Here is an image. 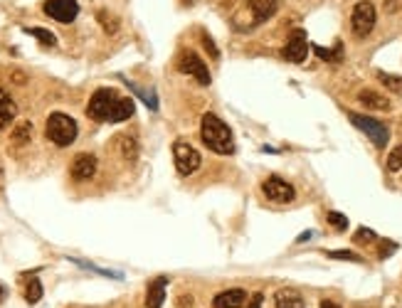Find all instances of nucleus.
Masks as SVG:
<instances>
[{
    "instance_id": "nucleus-1",
    "label": "nucleus",
    "mask_w": 402,
    "mask_h": 308,
    "mask_svg": "<svg viewBox=\"0 0 402 308\" xmlns=\"http://www.w3.org/2000/svg\"><path fill=\"white\" fill-rule=\"evenodd\" d=\"M87 116L94 121H106V124H121V121L134 116V99L119 96L114 89H96L87 106Z\"/></svg>"
},
{
    "instance_id": "nucleus-2",
    "label": "nucleus",
    "mask_w": 402,
    "mask_h": 308,
    "mask_svg": "<svg viewBox=\"0 0 402 308\" xmlns=\"http://www.w3.org/2000/svg\"><path fill=\"white\" fill-rule=\"evenodd\" d=\"M200 134H203V141L213 153L220 155H230L234 150V139L230 126L225 124L220 116L215 114H205L203 116V126H200Z\"/></svg>"
},
{
    "instance_id": "nucleus-3",
    "label": "nucleus",
    "mask_w": 402,
    "mask_h": 308,
    "mask_svg": "<svg viewBox=\"0 0 402 308\" xmlns=\"http://www.w3.org/2000/svg\"><path fill=\"white\" fill-rule=\"evenodd\" d=\"M77 121L72 119V116L62 114V111H55V114H50V119H47V139L52 141L55 146H60V148H67V146L75 143L77 139Z\"/></svg>"
},
{
    "instance_id": "nucleus-4",
    "label": "nucleus",
    "mask_w": 402,
    "mask_h": 308,
    "mask_svg": "<svg viewBox=\"0 0 402 308\" xmlns=\"http://www.w3.org/2000/svg\"><path fill=\"white\" fill-rule=\"evenodd\" d=\"M348 119H351V124L356 126V129H360L363 134L375 143V148H385L387 146V141H390V129H387L382 121H375L363 114H348Z\"/></svg>"
},
{
    "instance_id": "nucleus-5",
    "label": "nucleus",
    "mask_w": 402,
    "mask_h": 308,
    "mask_svg": "<svg viewBox=\"0 0 402 308\" xmlns=\"http://www.w3.org/2000/svg\"><path fill=\"white\" fill-rule=\"evenodd\" d=\"M375 20H377V13H375V6H372L370 0H360L356 8H353V15H351V30L356 37H368L375 27Z\"/></svg>"
},
{
    "instance_id": "nucleus-6",
    "label": "nucleus",
    "mask_w": 402,
    "mask_h": 308,
    "mask_svg": "<svg viewBox=\"0 0 402 308\" xmlns=\"http://www.w3.org/2000/svg\"><path fill=\"white\" fill-rule=\"evenodd\" d=\"M173 158H175V168H178L180 175H193L195 170L200 168V163H203L198 150H195L190 143H183V141H175L173 143Z\"/></svg>"
},
{
    "instance_id": "nucleus-7",
    "label": "nucleus",
    "mask_w": 402,
    "mask_h": 308,
    "mask_svg": "<svg viewBox=\"0 0 402 308\" xmlns=\"http://www.w3.org/2000/svg\"><path fill=\"white\" fill-rule=\"evenodd\" d=\"M178 70L183 72V75L193 77L195 82H198L200 86H210V82H213V77H210V70L208 65H205L203 60H200L195 52H183L178 60Z\"/></svg>"
},
{
    "instance_id": "nucleus-8",
    "label": "nucleus",
    "mask_w": 402,
    "mask_h": 308,
    "mask_svg": "<svg viewBox=\"0 0 402 308\" xmlns=\"http://www.w3.org/2000/svg\"><path fill=\"white\" fill-rule=\"evenodd\" d=\"M308 55V37L303 30H291V35L287 37V45L282 50V57L294 65H301Z\"/></svg>"
},
{
    "instance_id": "nucleus-9",
    "label": "nucleus",
    "mask_w": 402,
    "mask_h": 308,
    "mask_svg": "<svg viewBox=\"0 0 402 308\" xmlns=\"http://www.w3.org/2000/svg\"><path fill=\"white\" fill-rule=\"evenodd\" d=\"M45 15H50L52 20L67 25V23H72L80 15V3H77V0H47Z\"/></svg>"
},
{
    "instance_id": "nucleus-10",
    "label": "nucleus",
    "mask_w": 402,
    "mask_h": 308,
    "mask_svg": "<svg viewBox=\"0 0 402 308\" xmlns=\"http://www.w3.org/2000/svg\"><path fill=\"white\" fill-rule=\"evenodd\" d=\"M262 193L267 200H272V203H291L294 200V188L287 183V180L277 178V175H272V178H267L262 183Z\"/></svg>"
},
{
    "instance_id": "nucleus-11",
    "label": "nucleus",
    "mask_w": 402,
    "mask_h": 308,
    "mask_svg": "<svg viewBox=\"0 0 402 308\" xmlns=\"http://www.w3.org/2000/svg\"><path fill=\"white\" fill-rule=\"evenodd\" d=\"M72 178L84 183V180H92L96 173V158L92 153H80L75 160H72V168H70Z\"/></svg>"
},
{
    "instance_id": "nucleus-12",
    "label": "nucleus",
    "mask_w": 402,
    "mask_h": 308,
    "mask_svg": "<svg viewBox=\"0 0 402 308\" xmlns=\"http://www.w3.org/2000/svg\"><path fill=\"white\" fill-rule=\"evenodd\" d=\"M247 303V291L242 288H230V291H222L215 296L213 306L215 308H242Z\"/></svg>"
},
{
    "instance_id": "nucleus-13",
    "label": "nucleus",
    "mask_w": 402,
    "mask_h": 308,
    "mask_svg": "<svg viewBox=\"0 0 402 308\" xmlns=\"http://www.w3.org/2000/svg\"><path fill=\"white\" fill-rule=\"evenodd\" d=\"M249 11L259 25V23H267L279 11V0H249Z\"/></svg>"
},
{
    "instance_id": "nucleus-14",
    "label": "nucleus",
    "mask_w": 402,
    "mask_h": 308,
    "mask_svg": "<svg viewBox=\"0 0 402 308\" xmlns=\"http://www.w3.org/2000/svg\"><path fill=\"white\" fill-rule=\"evenodd\" d=\"M165 286H168V278L158 276L153 283L149 286V293H146V308H161L165 301Z\"/></svg>"
},
{
    "instance_id": "nucleus-15",
    "label": "nucleus",
    "mask_w": 402,
    "mask_h": 308,
    "mask_svg": "<svg viewBox=\"0 0 402 308\" xmlns=\"http://www.w3.org/2000/svg\"><path fill=\"white\" fill-rule=\"evenodd\" d=\"M358 101H360L365 109H372V111H390V101H387V96L377 94V91L372 89H363L360 94H358Z\"/></svg>"
},
{
    "instance_id": "nucleus-16",
    "label": "nucleus",
    "mask_w": 402,
    "mask_h": 308,
    "mask_svg": "<svg viewBox=\"0 0 402 308\" xmlns=\"http://www.w3.org/2000/svg\"><path fill=\"white\" fill-rule=\"evenodd\" d=\"M18 116V106H15V101L8 96V91H3L0 89V131L6 129L8 124H11L13 119Z\"/></svg>"
},
{
    "instance_id": "nucleus-17",
    "label": "nucleus",
    "mask_w": 402,
    "mask_h": 308,
    "mask_svg": "<svg viewBox=\"0 0 402 308\" xmlns=\"http://www.w3.org/2000/svg\"><path fill=\"white\" fill-rule=\"evenodd\" d=\"M277 308H306L301 293L294 291V288H282L277 293Z\"/></svg>"
},
{
    "instance_id": "nucleus-18",
    "label": "nucleus",
    "mask_w": 402,
    "mask_h": 308,
    "mask_svg": "<svg viewBox=\"0 0 402 308\" xmlns=\"http://www.w3.org/2000/svg\"><path fill=\"white\" fill-rule=\"evenodd\" d=\"M11 141L15 146H25L27 141H32V124H30V121H20V124L13 129Z\"/></svg>"
},
{
    "instance_id": "nucleus-19",
    "label": "nucleus",
    "mask_w": 402,
    "mask_h": 308,
    "mask_svg": "<svg viewBox=\"0 0 402 308\" xmlns=\"http://www.w3.org/2000/svg\"><path fill=\"white\" fill-rule=\"evenodd\" d=\"M313 52H316V57H321L323 62H341L343 60V45H341V42H336V47H333V50H326V47L313 45Z\"/></svg>"
},
{
    "instance_id": "nucleus-20",
    "label": "nucleus",
    "mask_w": 402,
    "mask_h": 308,
    "mask_svg": "<svg viewBox=\"0 0 402 308\" xmlns=\"http://www.w3.org/2000/svg\"><path fill=\"white\" fill-rule=\"evenodd\" d=\"M23 32H25V35L37 37V40H40L42 45H47V47H55L57 45V37L52 35L50 30H42V27H23Z\"/></svg>"
},
{
    "instance_id": "nucleus-21",
    "label": "nucleus",
    "mask_w": 402,
    "mask_h": 308,
    "mask_svg": "<svg viewBox=\"0 0 402 308\" xmlns=\"http://www.w3.org/2000/svg\"><path fill=\"white\" fill-rule=\"evenodd\" d=\"M377 79L382 82V86L390 91H395L397 96H402V77L397 75H387V72H377Z\"/></svg>"
},
{
    "instance_id": "nucleus-22",
    "label": "nucleus",
    "mask_w": 402,
    "mask_h": 308,
    "mask_svg": "<svg viewBox=\"0 0 402 308\" xmlns=\"http://www.w3.org/2000/svg\"><path fill=\"white\" fill-rule=\"evenodd\" d=\"M40 298H42V283H40V278H30V281H27V288H25V301L30 303V306H35Z\"/></svg>"
},
{
    "instance_id": "nucleus-23",
    "label": "nucleus",
    "mask_w": 402,
    "mask_h": 308,
    "mask_svg": "<svg viewBox=\"0 0 402 308\" xmlns=\"http://www.w3.org/2000/svg\"><path fill=\"white\" fill-rule=\"evenodd\" d=\"M121 153H124V158L129 160V163H134L136 155H139V146H136V141L131 139V136H121Z\"/></svg>"
},
{
    "instance_id": "nucleus-24",
    "label": "nucleus",
    "mask_w": 402,
    "mask_h": 308,
    "mask_svg": "<svg viewBox=\"0 0 402 308\" xmlns=\"http://www.w3.org/2000/svg\"><path fill=\"white\" fill-rule=\"evenodd\" d=\"M328 224H331L336 232H346L348 229V217L346 214H341V212H328Z\"/></svg>"
},
{
    "instance_id": "nucleus-25",
    "label": "nucleus",
    "mask_w": 402,
    "mask_h": 308,
    "mask_svg": "<svg viewBox=\"0 0 402 308\" xmlns=\"http://www.w3.org/2000/svg\"><path fill=\"white\" fill-rule=\"evenodd\" d=\"M126 84H129L131 86V89H134L136 91V94H139L141 96V99H144L146 101V104H149V109H158V101H156V94H153V91H151V94H149V91H146V89H141V86H136L134 84V82H126Z\"/></svg>"
},
{
    "instance_id": "nucleus-26",
    "label": "nucleus",
    "mask_w": 402,
    "mask_h": 308,
    "mask_svg": "<svg viewBox=\"0 0 402 308\" xmlns=\"http://www.w3.org/2000/svg\"><path fill=\"white\" fill-rule=\"evenodd\" d=\"M387 170H390V173H397V170H402V146H397V148L392 150L390 155H387Z\"/></svg>"
},
{
    "instance_id": "nucleus-27",
    "label": "nucleus",
    "mask_w": 402,
    "mask_h": 308,
    "mask_svg": "<svg viewBox=\"0 0 402 308\" xmlns=\"http://www.w3.org/2000/svg\"><path fill=\"white\" fill-rule=\"evenodd\" d=\"M326 257H331V259H341V262H363L358 254H353V252H326Z\"/></svg>"
},
{
    "instance_id": "nucleus-28",
    "label": "nucleus",
    "mask_w": 402,
    "mask_h": 308,
    "mask_svg": "<svg viewBox=\"0 0 402 308\" xmlns=\"http://www.w3.org/2000/svg\"><path fill=\"white\" fill-rule=\"evenodd\" d=\"M353 239H356L358 244H368V242H372V239H377V237H375V232H372V229L360 227V229H358V232H356V237H353Z\"/></svg>"
},
{
    "instance_id": "nucleus-29",
    "label": "nucleus",
    "mask_w": 402,
    "mask_h": 308,
    "mask_svg": "<svg viewBox=\"0 0 402 308\" xmlns=\"http://www.w3.org/2000/svg\"><path fill=\"white\" fill-rule=\"evenodd\" d=\"M397 249V244L395 242H382V247H380V259H387L392 252Z\"/></svg>"
},
{
    "instance_id": "nucleus-30",
    "label": "nucleus",
    "mask_w": 402,
    "mask_h": 308,
    "mask_svg": "<svg viewBox=\"0 0 402 308\" xmlns=\"http://www.w3.org/2000/svg\"><path fill=\"white\" fill-rule=\"evenodd\" d=\"M203 42H205V50H208L210 55H213V57H218V55H220V52H218V47H215V42H213V37H210V35H205V32H203Z\"/></svg>"
},
{
    "instance_id": "nucleus-31",
    "label": "nucleus",
    "mask_w": 402,
    "mask_h": 308,
    "mask_svg": "<svg viewBox=\"0 0 402 308\" xmlns=\"http://www.w3.org/2000/svg\"><path fill=\"white\" fill-rule=\"evenodd\" d=\"M99 20H101V25H104L106 32H116V23L109 20V18H106V13H99Z\"/></svg>"
},
{
    "instance_id": "nucleus-32",
    "label": "nucleus",
    "mask_w": 402,
    "mask_h": 308,
    "mask_svg": "<svg viewBox=\"0 0 402 308\" xmlns=\"http://www.w3.org/2000/svg\"><path fill=\"white\" fill-rule=\"evenodd\" d=\"M262 301H264L262 293H254V296L249 298V308H262Z\"/></svg>"
},
{
    "instance_id": "nucleus-33",
    "label": "nucleus",
    "mask_w": 402,
    "mask_h": 308,
    "mask_svg": "<svg viewBox=\"0 0 402 308\" xmlns=\"http://www.w3.org/2000/svg\"><path fill=\"white\" fill-rule=\"evenodd\" d=\"M311 234H313V232H303V234H301V237H299V239H296V242H306V239H308V237H311Z\"/></svg>"
},
{
    "instance_id": "nucleus-34",
    "label": "nucleus",
    "mask_w": 402,
    "mask_h": 308,
    "mask_svg": "<svg viewBox=\"0 0 402 308\" xmlns=\"http://www.w3.org/2000/svg\"><path fill=\"white\" fill-rule=\"evenodd\" d=\"M321 308H338V306H336V303H331V301H323Z\"/></svg>"
},
{
    "instance_id": "nucleus-35",
    "label": "nucleus",
    "mask_w": 402,
    "mask_h": 308,
    "mask_svg": "<svg viewBox=\"0 0 402 308\" xmlns=\"http://www.w3.org/2000/svg\"><path fill=\"white\" fill-rule=\"evenodd\" d=\"M3 298H6V291H3V286H0V301H3Z\"/></svg>"
},
{
    "instance_id": "nucleus-36",
    "label": "nucleus",
    "mask_w": 402,
    "mask_h": 308,
    "mask_svg": "<svg viewBox=\"0 0 402 308\" xmlns=\"http://www.w3.org/2000/svg\"><path fill=\"white\" fill-rule=\"evenodd\" d=\"M0 183H3V165H0Z\"/></svg>"
},
{
    "instance_id": "nucleus-37",
    "label": "nucleus",
    "mask_w": 402,
    "mask_h": 308,
    "mask_svg": "<svg viewBox=\"0 0 402 308\" xmlns=\"http://www.w3.org/2000/svg\"><path fill=\"white\" fill-rule=\"evenodd\" d=\"M183 3H190V0H183Z\"/></svg>"
}]
</instances>
